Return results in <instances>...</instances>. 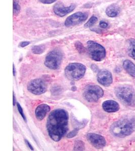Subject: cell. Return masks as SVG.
<instances>
[{"label":"cell","mask_w":135,"mask_h":151,"mask_svg":"<svg viewBox=\"0 0 135 151\" xmlns=\"http://www.w3.org/2000/svg\"><path fill=\"white\" fill-rule=\"evenodd\" d=\"M47 129L49 135L53 141H60L68 129V112L62 109L51 112L47 119Z\"/></svg>","instance_id":"6da1fadb"},{"label":"cell","mask_w":135,"mask_h":151,"mask_svg":"<svg viewBox=\"0 0 135 151\" xmlns=\"http://www.w3.org/2000/svg\"><path fill=\"white\" fill-rule=\"evenodd\" d=\"M110 131L113 136L123 138L130 136L135 131V116L127 115L111 125Z\"/></svg>","instance_id":"7a4b0ae2"},{"label":"cell","mask_w":135,"mask_h":151,"mask_svg":"<svg viewBox=\"0 0 135 151\" xmlns=\"http://www.w3.org/2000/svg\"><path fill=\"white\" fill-rule=\"evenodd\" d=\"M115 94L120 101L128 106L135 105V91L132 86L128 85L118 86L115 89Z\"/></svg>","instance_id":"3957f363"},{"label":"cell","mask_w":135,"mask_h":151,"mask_svg":"<svg viewBox=\"0 0 135 151\" xmlns=\"http://www.w3.org/2000/svg\"><path fill=\"white\" fill-rule=\"evenodd\" d=\"M86 68L80 63H71L66 67L64 73L66 77L71 81H78L83 77Z\"/></svg>","instance_id":"277c9868"},{"label":"cell","mask_w":135,"mask_h":151,"mask_svg":"<svg viewBox=\"0 0 135 151\" xmlns=\"http://www.w3.org/2000/svg\"><path fill=\"white\" fill-rule=\"evenodd\" d=\"M62 52L59 49H55L47 55L44 64L49 69L57 70L60 66L63 60Z\"/></svg>","instance_id":"5b68a950"},{"label":"cell","mask_w":135,"mask_h":151,"mask_svg":"<svg viewBox=\"0 0 135 151\" xmlns=\"http://www.w3.org/2000/svg\"><path fill=\"white\" fill-rule=\"evenodd\" d=\"M87 49L89 54L92 60L100 62L106 57V50L104 47L94 41L87 42Z\"/></svg>","instance_id":"8992f818"},{"label":"cell","mask_w":135,"mask_h":151,"mask_svg":"<svg viewBox=\"0 0 135 151\" xmlns=\"http://www.w3.org/2000/svg\"><path fill=\"white\" fill-rule=\"evenodd\" d=\"M104 95V91L98 85H89L85 88L83 92V98L89 102H95L98 101Z\"/></svg>","instance_id":"52a82bcc"},{"label":"cell","mask_w":135,"mask_h":151,"mask_svg":"<svg viewBox=\"0 0 135 151\" xmlns=\"http://www.w3.org/2000/svg\"><path fill=\"white\" fill-rule=\"evenodd\" d=\"M27 88L28 90L33 94L41 95L47 91V85L42 79H35L28 83Z\"/></svg>","instance_id":"ba28073f"},{"label":"cell","mask_w":135,"mask_h":151,"mask_svg":"<svg viewBox=\"0 0 135 151\" xmlns=\"http://www.w3.org/2000/svg\"><path fill=\"white\" fill-rule=\"evenodd\" d=\"M88 17V14L83 12H77L67 18L64 23L66 27H72L83 23Z\"/></svg>","instance_id":"9c48e42d"},{"label":"cell","mask_w":135,"mask_h":151,"mask_svg":"<svg viewBox=\"0 0 135 151\" xmlns=\"http://www.w3.org/2000/svg\"><path fill=\"white\" fill-rule=\"evenodd\" d=\"M89 142L97 149H101L104 148L106 145V141L103 136L100 134L89 133L87 136Z\"/></svg>","instance_id":"30bf717a"},{"label":"cell","mask_w":135,"mask_h":151,"mask_svg":"<svg viewBox=\"0 0 135 151\" xmlns=\"http://www.w3.org/2000/svg\"><path fill=\"white\" fill-rule=\"evenodd\" d=\"M76 6L75 4H71L68 7L65 6L61 2L55 4L53 7V11L56 15L60 17H64L75 10Z\"/></svg>","instance_id":"8fae6325"},{"label":"cell","mask_w":135,"mask_h":151,"mask_svg":"<svg viewBox=\"0 0 135 151\" xmlns=\"http://www.w3.org/2000/svg\"><path fill=\"white\" fill-rule=\"evenodd\" d=\"M98 82L105 87L110 86L112 83V76L111 73L107 70H101L97 74Z\"/></svg>","instance_id":"7c38bea8"},{"label":"cell","mask_w":135,"mask_h":151,"mask_svg":"<svg viewBox=\"0 0 135 151\" xmlns=\"http://www.w3.org/2000/svg\"><path fill=\"white\" fill-rule=\"evenodd\" d=\"M102 107L106 112L109 113L115 112L120 109V105L117 102L109 100L104 101L102 104Z\"/></svg>","instance_id":"4fadbf2b"},{"label":"cell","mask_w":135,"mask_h":151,"mask_svg":"<svg viewBox=\"0 0 135 151\" xmlns=\"http://www.w3.org/2000/svg\"><path fill=\"white\" fill-rule=\"evenodd\" d=\"M50 110V107L48 105L45 104L40 105L37 107L35 111V115L36 119L39 120H43Z\"/></svg>","instance_id":"5bb4252c"},{"label":"cell","mask_w":135,"mask_h":151,"mask_svg":"<svg viewBox=\"0 0 135 151\" xmlns=\"http://www.w3.org/2000/svg\"><path fill=\"white\" fill-rule=\"evenodd\" d=\"M120 9L116 4H112L106 9V14L109 17H115L120 13Z\"/></svg>","instance_id":"9a60e30c"},{"label":"cell","mask_w":135,"mask_h":151,"mask_svg":"<svg viewBox=\"0 0 135 151\" xmlns=\"http://www.w3.org/2000/svg\"><path fill=\"white\" fill-rule=\"evenodd\" d=\"M126 50L128 55L135 60V40L130 38L126 41Z\"/></svg>","instance_id":"2e32d148"},{"label":"cell","mask_w":135,"mask_h":151,"mask_svg":"<svg viewBox=\"0 0 135 151\" xmlns=\"http://www.w3.org/2000/svg\"><path fill=\"white\" fill-rule=\"evenodd\" d=\"M123 67L126 72L135 78V65L132 61L128 60H125L123 63Z\"/></svg>","instance_id":"e0dca14e"},{"label":"cell","mask_w":135,"mask_h":151,"mask_svg":"<svg viewBox=\"0 0 135 151\" xmlns=\"http://www.w3.org/2000/svg\"><path fill=\"white\" fill-rule=\"evenodd\" d=\"M45 47L43 45H36L32 47V52L35 54L40 55L43 53L45 51Z\"/></svg>","instance_id":"ac0fdd59"},{"label":"cell","mask_w":135,"mask_h":151,"mask_svg":"<svg viewBox=\"0 0 135 151\" xmlns=\"http://www.w3.org/2000/svg\"><path fill=\"white\" fill-rule=\"evenodd\" d=\"M85 150V145L81 141H76L75 142L74 150L75 151H83Z\"/></svg>","instance_id":"d6986e66"},{"label":"cell","mask_w":135,"mask_h":151,"mask_svg":"<svg viewBox=\"0 0 135 151\" xmlns=\"http://www.w3.org/2000/svg\"><path fill=\"white\" fill-rule=\"evenodd\" d=\"M20 6L19 4L16 1H13V14L14 16H17L19 14L20 11Z\"/></svg>","instance_id":"ffe728a7"},{"label":"cell","mask_w":135,"mask_h":151,"mask_svg":"<svg viewBox=\"0 0 135 151\" xmlns=\"http://www.w3.org/2000/svg\"><path fill=\"white\" fill-rule=\"evenodd\" d=\"M98 19L96 16H92L90 18V19L88 21L85 25V27L86 28H90L92 26H93L94 24H95L97 22Z\"/></svg>","instance_id":"44dd1931"},{"label":"cell","mask_w":135,"mask_h":151,"mask_svg":"<svg viewBox=\"0 0 135 151\" xmlns=\"http://www.w3.org/2000/svg\"><path fill=\"white\" fill-rule=\"evenodd\" d=\"M75 47L76 50H78L80 53H83L85 51V48L83 44L80 42V41H76L75 43Z\"/></svg>","instance_id":"7402d4cb"},{"label":"cell","mask_w":135,"mask_h":151,"mask_svg":"<svg viewBox=\"0 0 135 151\" xmlns=\"http://www.w3.org/2000/svg\"><path fill=\"white\" fill-rule=\"evenodd\" d=\"M78 130H79L78 128L75 129L73 131L69 132V134H68L67 137L68 138H72V137H75V136H76V134H78Z\"/></svg>","instance_id":"603a6c76"},{"label":"cell","mask_w":135,"mask_h":151,"mask_svg":"<svg viewBox=\"0 0 135 151\" xmlns=\"http://www.w3.org/2000/svg\"><path fill=\"white\" fill-rule=\"evenodd\" d=\"M17 106L18 110L19 111V113L20 114V115L22 116L23 119H24L25 122H26V117H25V115H24V113H23V111L22 108L21 106H20V105L19 104V103H17Z\"/></svg>","instance_id":"cb8c5ba5"},{"label":"cell","mask_w":135,"mask_h":151,"mask_svg":"<svg viewBox=\"0 0 135 151\" xmlns=\"http://www.w3.org/2000/svg\"><path fill=\"white\" fill-rule=\"evenodd\" d=\"M41 3L45 4H50L56 1V0H38Z\"/></svg>","instance_id":"d4e9b609"},{"label":"cell","mask_w":135,"mask_h":151,"mask_svg":"<svg viewBox=\"0 0 135 151\" xmlns=\"http://www.w3.org/2000/svg\"><path fill=\"white\" fill-rule=\"evenodd\" d=\"M99 25L100 26V27L102 28H106L108 26V24L105 21H102L100 22Z\"/></svg>","instance_id":"484cf974"},{"label":"cell","mask_w":135,"mask_h":151,"mask_svg":"<svg viewBox=\"0 0 135 151\" xmlns=\"http://www.w3.org/2000/svg\"><path fill=\"white\" fill-rule=\"evenodd\" d=\"M30 44V42H28V41H23V42H21L20 43V47H25L28 45H29Z\"/></svg>","instance_id":"4316f807"},{"label":"cell","mask_w":135,"mask_h":151,"mask_svg":"<svg viewBox=\"0 0 135 151\" xmlns=\"http://www.w3.org/2000/svg\"><path fill=\"white\" fill-rule=\"evenodd\" d=\"M25 142H26V145H28V147H29V148H30V149L31 150H33V147H32V146H31V145H30V142H28L27 140H25Z\"/></svg>","instance_id":"83f0119b"},{"label":"cell","mask_w":135,"mask_h":151,"mask_svg":"<svg viewBox=\"0 0 135 151\" xmlns=\"http://www.w3.org/2000/svg\"><path fill=\"white\" fill-rule=\"evenodd\" d=\"M13 104L14 106L16 104L15 97L14 93H13Z\"/></svg>","instance_id":"f1b7e54d"},{"label":"cell","mask_w":135,"mask_h":151,"mask_svg":"<svg viewBox=\"0 0 135 151\" xmlns=\"http://www.w3.org/2000/svg\"><path fill=\"white\" fill-rule=\"evenodd\" d=\"M13 75L15 76V66H14V64L13 65Z\"/></svg>","instance_id":"f546056e"}]
</instances>
